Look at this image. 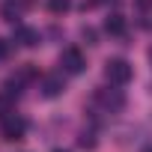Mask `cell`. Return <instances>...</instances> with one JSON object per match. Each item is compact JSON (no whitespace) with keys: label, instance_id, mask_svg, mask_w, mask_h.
I'll use <instances>...</instances> for the list:
<instances>
[{"label":"cell","instance_id":"cell-11","mask_svg":"<svg viewBox=\"0 0 152 152\" xmlns=\"http://www.w3.org/2000/svg\"><path fill=\"white\" fill-rule=\"evenodd\" d=\"M6 113H12V96L0 93V116H6Z\"/></svg>","mask_w":152,"mask_h":152},{"label":"cell","instance_id":"cell-2","mask_svg":"<svg viewBox=\"0 0 152 152\" xmlns=\"http://www.w3.org/2000/svg\"><path fill=\"white\" fill-rule=\"evenodd\" d=\"M104 78H107L113 87H125V84L131 81V66H128L125 60L113 57V60H107V63H104Z\"/></svg>","mask_w":152,"mask_h":152},{"label":"cell","instance_id":"cell-15","mask_svg":"<svg viewBox=\"0 0 152 152\" xmlns=\"http://www.w3.org/2000/svg\"><path fill=\"white\" fill-rule=\"evenodd\" d=\"M134 3H137V9H149V6H152V0H134Z\"/></svg>","mask_w":152,"mask_h":152},{"label":"cell","instance_id":"cell-1","mask_svg":"<svg viewBox=\"0 0 152 152\" xmlns=\"http://www.w3.org/2000/svg\"><path fill=\"white\" fill-rule=\"evenodd\" d=\"M27 134V119L18 116V113H6V116H0V137L9 140V143H18L24 140Z\"/></svg>","mask_w":152,"mask_h":152},{"label":"cell","instance_id":"cell-17","mask_svg":"<svg viewBox=\"0 0 152 152\" xmlns=\"http://www.w3.org/2000/svg\"><path fill=\"white\" fill-rule=\"evenodd\" d=\"M140 152H152V146H143V149H140Z\"/></svg>","mask_w":152,"mask_h":152},{"label":"cell","instance_id":"cell-3","mask_svg":"<svg viewBox=\"0 0 152 152\" xmlns=\"http://www.w3.org/2000/svg\"><path fill=\"white\" fill-rule=\"evenodd\" d=\"M60 66H63V72H69V75H81L84 66H87L81 48H66V51L60 54Z\"/></svg>","mask_w":152,"mask_h":152},{"label":"cell","instance_id":"cell-10","mask_svg":"<svg viewBox=\"0 0 152 152\" xmlns=\"http://www.w3.org/2000/svg\"><path fill=\"white\" fill-rule=\"evenodd\" d=\"M69 6H72V0H48V9H51L54 15H63V12H69Z\"/></svg>","mask_w":152,"mask_h":152},{"label":"cell","instance_id":"cell-6","mask_svg":"<svg viewBox=\"0 0 152 152\" xmlns=\"http://www.w3.org/2000/svg\"><path fill=\"white\" fill-rule=\"evenodd\" d=\"M12 81H15L18 87H24V84H33V81H39V69H36L33 63H24V66H18V69H15Z\"/></svg>","mask_w":152,"mask_h":152},{"label":"cell","instance_id":"cell-5","mask_svg":"<svg viewBox=\"0 0 152 152\" xmlns=\"http://www.w3.org/2000/svg\"><path fill=\"white\" fill-rule=\"evenodd\" d=\"M15 42H18L21 48H36V45H39V30L18 24V27H15Z\"/></svg>","mask_w":152,"mask_h":152},{"label":"cell","instance_id":"cell-12","mask_svg":"<svg viewBox=\"0 0 152 152\" xmlns=\"http://www.w3.org/2000/svg\"><path fill=\"white\" fill-rule=\"evenodd\" d=\"M81 36L87 39V45H99V42H96V39H99V33H96L93 27H81Z\"/></svg>","mask_w":152,"mask_h":152},{"label":"cell","instance_id":"cell-13","mask_svg":"<svg viewBox=\"0 0 152 152\" xmlns=\"http://www.w3.org/2000/svg\"><path fill=\"white\" fill-rule=\"evenodd\" d=\"M9 51H12V48H9V42H6V39H0V60H6V57H9Z\"/></svg>","mask_w":152,"mask_h":152},{"label":"cell","instance_id":"cell-9","mask_svg":"<svg viewBox=\"0 0 152 152\" xmlns=\"http://www.w3.org/2000/svg\"><path fill=\"white\" fill-rule=\"evenodd\" d=\"M21 12H24V6H21V3H15V0H9V3H3V9H0V15H3V21H9V24H15Z\"/></svg>","mask_w":152,"mask_h":152},{"label":"cell","instance_id":"cell-16","mask_svg":"<svg viewBox=\"0 0 152 152\" xmlns=\"http://www.w3.org/2000/svg\"><path fill=\"white\" fill-rule=\"evenodd\" d=\"M99 3H107V0H90V3H84V9L87 6H99Z\"/></svg>","mask_w":152,"mask_h":152},{"label":"cell","instance_id":"cell-8","mask_svg":"<svg viewBox=\"0 0 152 152\" xmlns=\"http://www.w3.org/2000/svg\"><path fill=\"white\" fill-rule=\"evenodd\" d=\"M125 27H128V24H125L122 15H107V18H104V33H107V36H125Z\"/></svg>","mask_w":152,"mask_h":152},{"label":"cell","instance_id":"cell-7","mask_svg":"<svg viewBox=\"0 0 152 152\" xmlns=\"http://www.w3.org/2000/svg\"><path fill=\"white\" fill-rule=\"evenodd\" d=\"M63 90H66V84H63L60 75H48V78H42V96L45 99H57Z\"/></svg>","mask_w":152,"mask_h":152},{"label":"cell","instance_id":"cell-18","mask_svg":"<svg viewBox=\"0 0 152 152\" xmlns=\"http://www.w3.org/2000/svg\"><path fill=\"white\" fill-rule=\"evenodd\" d=\"M149 60H152V51H149Z\"/></svg>","mask_w":152,"mask_h":152},{"label":"cell","instance_id":"cell-14","mask_svg":"<svg viewBox=\"0 0 152 152\" xmlns=\"http://www.w3.org/2000/svg\"><path fill=\"white\" fill-rule=\"evenodd\" d=\"M81 146H84V149H93V146H96V140H93L90 134H84V137H81Z\"/></svg>","mask_w":152,"mask_h":152},{"label":"cell","instance_id":"cell-4","mask_svg":"<svg viewBox=\"0 0 152 152\" xmlns=\"http://www.w3.org/2000/svg\"><path fill=\"white\" fill-rule=\"evenodd\" d=\"M96 102H102L107 110H122L125 107V99L119 90H96Z\"/></svg>","mask_w":152,"mask_h":152},{"label":"cell","instance_id":"cell-19","mask_svg":"<svg viewBox=\"0 0 152 152\" xmlns=\"http://www.w3.org/2000/svg\"><path fill=\"white\" fill-rule=\"evenodd\" d=\"M57 152H63V149H57Z\"/></svg>","mask_w":152,"mask_h":152}]
</instances>
